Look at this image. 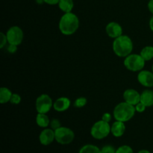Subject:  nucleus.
Wrapping results in <instances>:
<instances>
[{
  "label": "nucleus",
  "mask_w": 153,
  "mask_h": 153,
  "mask_svg": "<svg viewBox=\"0 0 153 153\" xmlns=\"http://www.w3.org/2000/svg\"><path fill=\"white\" fill-rule=\"evenodd\" d=\"M59 30L63 34L70 36L75 34L79 28V19L73 12L64 13L60 19Z\"/></svg>",
  "instance_id": "obj_1"
},
{
  "label": "nucleus",
  "mask_w": 153,
  "mask_h": 153,
  "mask_svg": "<svg viewBox=\"0 0 153 153\" xmlns=\"http://www.w3.org/2000/svg\"><path fill=\"white\" fill-rule=\"evenodd\" d=\"M112 48L117 56L120 57V58H126L131 54L134 45L130 37L126 34H123L120 37L114 39Z\"/></svg>",
  "instance_id": "obj_2"
},
{
  "label": "nucleus",
  "mask_w": 153,
  "mask_h": 153,
  "mask_svg": "<svg viewBox=\"0 0 153 153\" xmlns=\"http://www.w3.org/2000/svg\"><path fill=\"white\" fill-rule=\"evenodd\" d=\"M136 113L135 107L125 101L119 103L114 109V117L116 120L126 123L134 117Z\"/></svg>",
  "instance_id": "obj_3"
},
{
  "label": "nucleus",
  "mask_w": 153,
  "mask_h": 153,
  "mask_svg": "<svg viewBox=\"0 0 153 153\" xmlns=\"http://www.w3.org/2000/svg\"><path fill=\"white\" fill-rule=\"evenodd\" d=\"M111 133V126L109 123L105 121L99 120L92 126L91 129V134L97 140H102L105 138Z\"/></svg>",
  "instance_id": "obj_4"
},
{
  "label": "nucleus",
  "mask_w": 153,
  "mask_h": 153,
  "mask_svg": "<svg viewBox=\"0 0 153 153\" xmlns=\"http://www.w3.org/2000/svg\"><path fill=\"white\" fill-rule=\"evenodd\" d=\"M145 61L140 55L137 54H130L124 59V66L127 70L131 72H140L145 66Z\"/></svg>",
  "instance_id": "obj_5"
},
{
  "label": "nucleus",
  "mask_w": 153,
  "mask_h": 153,
  "mask_svg": "<svg viewBox=\"0 0 153 153\" xmlns=\"http://www.w3.org/2000/svg\"><path fill=\"white\" fill-rule=\"evenodd\" d=\"M55 140L61 145H67L73 141L75 133L68 127L61 126L55 131Z\"/></svg>",
  "instance_id": "obj_6"
},
{
  "label": "nucleus",
  "mask_w": 153,
  "mask_h": 153,
  "mask_svg": "<svg viewBox=\"0 0 153 153\" xmlns=\"http://www.w3.org/2000/svg\"><path fill=\"white\" fill-rule=\"evenodd\" d=\"M53 103L52 98L48 94H41L36 100V111L37 113L47 114L53 107Z\"/></svg>",
  "instance_id": "obj_7"
},
{
  "label": "nucleus",
  "mask_w": 153,
  "mask_h": 153,
  "mask_svg": "<svg viewBox=\"0 0 153 153\" xmlns=\"http://www.w3.org/2000/svg\"><path fill=\"white\" fill-rule=\"evenodd\" d=\"M8 44L19 46L22 43L24 38V33L22 28L19 26H11L6 33Z\"/></svg>",
  "instance_id": "obj_8"
},
{
  "label": "nucleus",
  "mask_w": 153,
  "mask_h": 153,
  "mask_svg": "<svg viewBox=\"0 0 153 153\" xmlns=\"http://www.w3.org/2000/svg\"><path fill=\"white\" fill-rule=\"evenodd\" d=\"M137 81L142 86L145 88H152L153 72L142 70L137 75Z\"/></svg>",
  "instance_id": "obj_9"
},
{
  "label": "nucleus",
  "mask_w": 153,
  "mask_h": 153,
  "mask_svg": "<svg viewBox=\"0 0 153 153\" xmlns=\"http://www.w3.org/2000/svg\"><path fill=\"white\" fill-rule=\"evenodd\" d=\"M105 31L108 36L116 39L123 35V30L122 26L117 22H110L105 27Z\"/></svg>",
  "instance_id": "obj_10"
},
{
  "label": "nucleus",
  "mask_w": 153,
  "mask_h": 153,
  "mask_svg": "<svg viewBox=\"0 0 153 153\" xmlns=\"http://www.w3.org/2000/svg\"><path fill=\"white\" fill-rule=\"evenodd\" d=\"M123 100L126 102L136 105L140 102V94L136 90L132 88H128L123 93Z\"/></svg>",
  "instance_id": "obj_11"
},
{
  "label": "nucleus",
  "mask_w": 153,
  "mask_h": 153,
  "mask_svg": "<svg viewBox=\"0 0 153 153\" xmlns=\"http://www.w3.org/2000/svg\"><path fill=\"white\" fill-rule=\"evenodd\" d=\"M55 140V131L52 128H46L40 132L39 135L40 143L43 146L50 145Z\"/></svg>",
  "instance_id": "obj_12"
},
{
  "label": "nucleus",
  "mask_w": 153,
  "mask_h": 153,
  "mask_svg": "<svg viewBox=\"0 0 153 153\" xmlns=\"http://www.w3.org/2000/svg\"><path fill=\"white\" fill-rule=\"evenodd\" d=\"M71 102L67 97H60L58 98L53 103V108L56 111L64 112L70 107Z\"/></svg>",
  "instance_id": "obj_13"
},
{
  "label": "nucleus",
  "mask_w": 153,
  "mask_h": 153,
  "mask_svg": "<svg viewBox=\"0 0 153 153\" xmlns=\"http://www.w3.org/2000/svg\"><path fill=\"white\" fill-rule=\"evenodd\" d=\"M126 131L125 123L116 120L111 126V133L116 137H120Z\"/></svg>",
  "instance_id": "obj_14"
},
{
  "label": "nucleus",
  "mask_w": 153,
  "mask_h": 153,
  "mask_svg": "<svg viewBox=\"0 0 153 153\" xmlns=\"http://www.w3.org/2000/svg\"><path fill=\"white\" fill-rule=\"evenodd\" d=\"M140 102L147 107L153 106V91L152 90H145L140 94Z\"/></svg>",
  "instance_id": "obj_15"
},
{
  "label": "nucleus",
  "mask_w": 153,
  "mask_h": 153,
  "mask_svg": "<svg viewBox=\"0 0 153 153\" xmlns=\"http://www.w3.org/2000/svg\"><path fill=\"white\" fill-rule=\"evenodd\" d=\"M36 123L40 128H47L50 125V120L47 116V114L37 113L36 116Z\"/></svg>",
  "instance_id": "obj_16"
},
{
  "label": "nucleus",
  "mask_w": 153,
  "mask_h": 153,
  "mask_svg": "<svg viewBox=\"0 0 153 153\" xmlns=\"http://www.w3.org/2000/svg\"><path fill=\"white\" fill-rule=\"evenodd\" d=\"M13 93L11 92L10 89L7 88L2 87L0 89V103L1 104H5L10 101Z\"/></svg>",
  "instance_id": "obj_17"
},
{
  "label": "nucleus",
  "mask_w": 153,
  "mask_h": 153,
  "mask_svg": "<svg viewBox=\"0 0 153 153\" xmlns=\"http://www.w3.org/2000/svg\"><path fill=\"white\" fill-rule=\"evenodd\" d=\"M58 5L64 13H69L72 12L74 7V1L73 0H60Z\"/></svg>",
  "instance_id": "obj_18"
},
{
  "label": "nucleus",
  "mask_w": 153,
  "mask_h": 153,
  "mask_svg": "<svg viewBox=\"0 0 153 153\" xmlns=\"http://www.w3.org/2000/svg\"><path fill=\"white\" fill-rule=\"evenodd\" d=\"M140 55L146 61H149L153 58V46H146L140 51Z\"/></svg>",
  "instance_id": "obj_19"
},
{
  "label": "nucleus",
  "mask_w": 153,
  "mask_h": 153,
  "mask_svg": "<svg viewBox=\"0 0 153 153\" xmlns=\"http://www.w3.org/2000/svg\"><path fill=\"white\" fill-rule=\"evenodd\" d=\"M79 153H101V149L93 144H87L82 146Z\"/></svg>",
  "instance_id": "obj_20"
},
{
  "label": "nucleus",
  "mask_w": 153,
  "mask_h": 153,
  "mask_svg": "<svg viewBox=\"0 0 153 153\" xmlns=\"http://www.w3.org/2000/svg\"><path fill=\"white\" fill-rule=\"evenodd\" d=\"M88 103V100L85 97H79L76 99L74 102V107L78 108H82L85 107Z\"/></svg>",
  "instance_id": "obj_21"
},
{
  "label": "nucleus",
  "mask_w": 153,
  "mask_h": 153,
  "mask_svg": "<svg viewBox=\"0 0 153 153\" xmlns=\"http://www.w3.org/2000/svg\"><path fill=\"white\" fill-rule=\"evenodd\" d=\"M116 153H134L131 146L128 145H123L116 149Z\"/></svg>",
  "instance_id": "obj_22"
},
{
  "label": "nucleus",
  "mask_w": 153,
  "mask_h": 153,
  "mask_svg": "<svg viewBox=\"0 0 153 153\" xmlns=\"http://www.w3.org/2000/svg\"><path fill=\"white\" fill-rule=\"evenodd\" d=\"M21 100H22V99H21V97L19 94H13L11 99H10V102L13 105H18L21 102Z\"/></svg>",
  "instance_id": "obj_23"
},
{
  "label": "nucleus",
  "mask_w": 153,
  "mask_h": 153,
  "mask_svg": "<svg viewBox=\"0 0 153 153\" xmlns=\"http://www.w3.org/2000/svg\"><path fill=\"white\" fill-rule=\"evenodd\" d=\"M101 153H116V149L111 145H106L101 149Z\"/></svg>",
  "instance_id": "obj_24"
},
{
  "label": "nucleus",
  "mask_w": 153,
  "mask_h": 153,
  "mask_svg": "<svg viewBox=\"0 0 153 153\" xmlns=\"http://www.w3.org/2000/svg\"><path fill=\"white\" fill-rule=\"evenodd\" d=\"M7 43H8V42H7V35H6V34L1 32L0 33V48H1V49L4 48V46H5Z\"/></svg>",
  "instance_id": "obj_25"
},
{
  "label": "nucleus",
  "mask_w": 153,
  "mask_h": 153,
  "mask_svg": "<svg viewBox=\"0 0 153 153\" xmlns=\"http://www.w3.org/2000/svg\"><path fill=\"white\" fill-rule=\"evenodd\" d=\"M50 126L52 129H53L54 131H55L56 129H58V128L61 126V122L58 120V119H52L50 121Z\"/></svg>",
  "instance_id": "obj_26"
},
{
  "label": "nucleus",
  "mask_w": 153,
  "mask_h": 153,
  "mask_svg": "<svg viewBox=\"0 0 153 153\" xmlns=\"http://www.w3.org/2000/svg\"><path fill=\"white\" fill-rule=\"evenodd\" d=\"M134 107H135L136 112H138V113H143V112L145 111L146 108V106L144 104H143L141 102L137 103L136 105H134Z\"/></svg>",
  "instance_id": "obj_27"
},
{
  "label": "nucleus",
  "mask_w": 153,
  "mask_h": 153,
  "mask_svg": "<svg viewBox=\"0 0 153 153\" xmlns=\"http://www.w3.org/2000/svg\"><path fill=\"white\" fill-rule=\"evenodd\" d=\"M112 119V116L111 114L110 113H104L102 114V120L104 121H105V122L107 123H109L111 120Z\"/></svg>",
  "instance_id": "obj_28"
},
{
  "label": "nucleus",
  "mask_w": 153,
  "mask_h": 153,
  "mask_svg": "<svg viewBox=\"0 0 153 153\" xmlns=\"http://www.w3.org/2000/svg\"><path fill=\"white\" fill-rule=\"evenodd\" d=\"M17 46H16V45L9 44L8 46H7V51H8V52H10L11 54L15 53L17 51Z\"/></svg>",
  "instance_id": "obj_29"
},
{
  "label": "nucleus",
  "mask_w": 153,
  "mask_h": 153,
  "mask_svg": "<svg viewBox=\"0 0 153 153\" xmlns=\"http://www.w3.org/2000/svg\"><path fill=\"white\" fill-rule=\"evenodd\" d=\"M43 2L46 4H49V5H55V4H58L60 0H43Z\"/></svg>",
  "instance_id": "obj_30"
},
{
  "label": "nucleus",
  "mask_w": 153,
  "mask_h": 153,
  "mask_svg": "<svg viewBox=\"0 0 153 153\" xmlns=\"http://www.w3.org/2000/svg\"><path fill=\"white\" fill-rule=\"evenodd\" d=\"M147 7L149 12H150L152 14H153V0H149V2H148Z\"/></svg>",
  "instance_id": "obj_31"
},
{
  "label": "nucleus",
  "mask_w": 153,
  "mask_h": 153,
  "mask_svg": "<svg viewBox=\"0 0 153 153\" xmlns=\"http://www.w3.org/2000/svg\"><path fill=\"white\" fill-rule=\"evenodd\" d=\"M149 28L153 31V16L149 19Z\"/></svg>",
  "instance_id": "obj_32"
},
{
  "label": "nucleus",
  "mask_w": 153,
  "mask_h": 153,
  "mask_svg": "<svg viewBox=\"0 0 153 153\" xmlns=\"http://www.w3.org/2000/svg\"><path fill=\"white\" fill-rule=\"evenodd\" d=\"M137 153H151L149 150H146V149H142V150H140Z\"/></svg>",
  "instance_id": "obj_33"
},
{
  "label": "nucleus",
  "mask_w": 153,
  "mask_h": 153,
  "mask_svg": "<svg viewBox=\"0 0 153 153\" xmlns=\"http://www.w3.org/2000/svg\"><path fill=\"white\" fill-rule=\"evenodd\" d=\"M152 72H153V65H152Z\"/></svg>",
  "instance_id": "obj_34"
}]
</instances>
